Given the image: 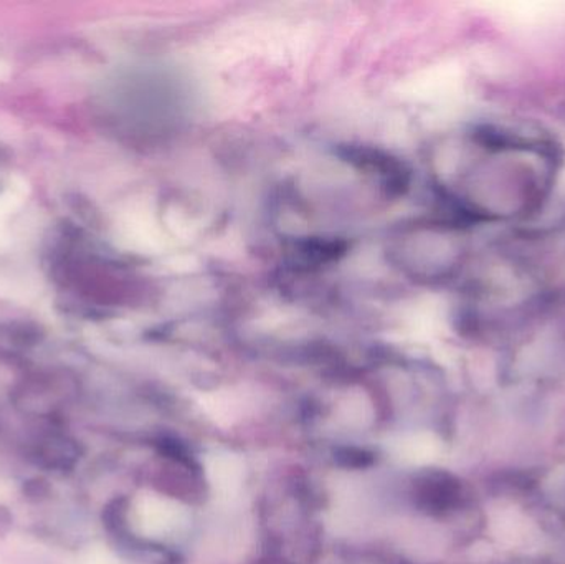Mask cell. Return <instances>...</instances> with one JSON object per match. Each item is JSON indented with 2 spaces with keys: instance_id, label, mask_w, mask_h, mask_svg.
<instances>
[{
  "instance_id": "cell-1",
  "label": "cell",
  "mask_w": 565,
  "mask_h": 564,
  "mask_svg": "<svg viewBox=\"0 0 565 564\" xmlns=\"http://www.w3.org/2000/svg\"><path fill=\"white\" fill-rule=\"evenodd\" d=\"M138 523L148 535L168 536L184 525L185 512L171 500L149 496L139 503Z\"/></svg>"
},
{
  "instance_id": "cell-2",
  "label": "cell",
  "mask_w": 565,
  "mask_h": 564,
  "mask_svg": "<svg viewBox=\"0 0 565 564\" xmlns=\"http://www.w3.org/2000/svg\"><path fill=\"white\" fill-rule=\"evenodd\" d=\"M209 482L222 497H234L245 480V464L231 453H215L205 460Z\"/></svg>"
},
{
  "instance_id": "cell-3",
  "label": "cell",
  "mask_w": 565,
  "mask_h": 564,
  "mask_svg": "<svg viewBox=\"0 0 565 564\" xmlns=\"http://www.w3.org/2000/svg\"><path fill=\"white\" fill-rule=\"evenodd\" d=\"M204 409L215 423L232 426L244 417L245 404L235 396H215L205 401Z\"/></svg>"
},
{
  "instance_id": "cell-4",
  "label": "cell",
  "mask_w": 565,
  "mask_h": 564,
  "mask_svg": "<svg viewBox=\"0 0 565 564\" xmlns=\"http://www.w3.org/2000/svg\"><path fill=\"white\" fill-rule=\"evenodd\" d=\"M431 449H434V444L422 436L404 437V439L394 443V446H392L394 456H397L398 459L407 460V462L427 460Z\"/></svg>"
},
{
  "instance_id": "cell-5",
  "label": "cell",
  "mask_w": 565,
  "mask_h": 564,
  "mask_svg": "<svg viewBox=\"0 0 565 564\" xmlns=\"http://www.w3.org/2000/svg\"><path fill=\"white\" fill-rule=\"evenodd\" d=\"M341 416L349 426L364 427L371 423L372 409L367 401L362 400V397L361 401H359L358 407L354 406V400L349 397L344 406H342Z\"/></svg>"
},
{
  "instance_id": "cell-6",
  "label": "cell",
  "mask_w": 565,
  "mask_h": 564,
  "mask_svg": "<svg viewBox=\"0 0 565 564\" xmlns=\"http://www.w3.org/2000/svg\"><path fill=\"white\" fill-rule=\"evenodd\" d=\"M372 164H374V161H372V159H369L367 166H372ZM377 171H384V168H382V164L377 166Z\"/></svg>"
}]
</instances>
